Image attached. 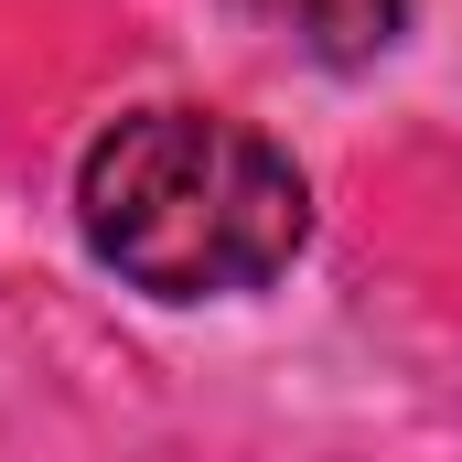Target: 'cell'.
I'll return each instance as SVG.
<instances>
[{
  "label": "cell",
  "instance_id": "6da1fadb",
  "mask_svg": "<svg viewBox=\"0 0 462 462\" xmlns=\"http://www.w3.org/2000/svg\"><path fill=\"white\" fill-rule=\"evenodd\" d=\"M76 226L151 301H226L301 258L312 183L269 129L226 108H129L76 162Z\"/></svg>",
  "mask_w": 462,
  "mask_h": 462
},
{
  "label": "cell",
  "instance_id": "7a4b0ae2",
  "mask_svg": "<svg viewBox=\"0 0 462 462\" xmlns=\"http://www.w3.org/2000/svg\"><path fill=\"white\" fill-rule=\"evenodd\" d=\"M269 32H291L312 65H376L409 22V0H247Z\"/></svg>",
  "mask_w": 462,
  "mask_h": 462
}]
</instances>
